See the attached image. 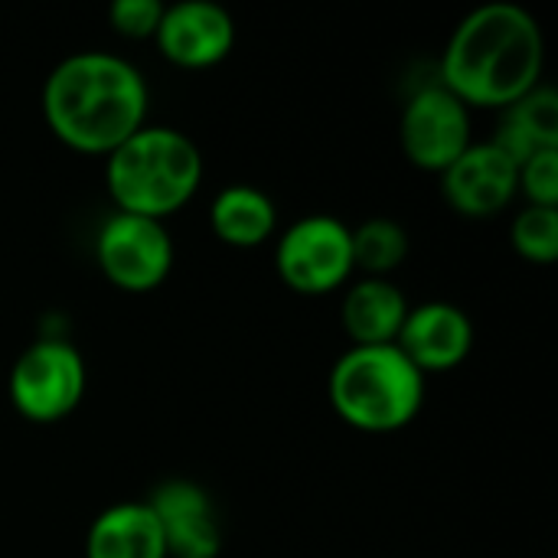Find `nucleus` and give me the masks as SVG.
<instances>
[{
    "label": "nucleus",
    "instance_id": "obj_17",
    "mask_svg": "<svg viewBox=\"0 0 558 558\" xmlns=\"http://www.w3.org/2000/svg\"><path fill=\"white\" fill-rule=\"evenodd\" d=\"M353 239V265L363 278H389L409 258V232L402 222L389 216H376L350 229Z\"/></svg>",
    "mask_w": 558,
    "mask_h": 558
},
{
    "label": "nucleus",
    "instance_id": "obj_3",
    "mask_svg": "<svg viewBox=\"0 0 558 558\" xmlns=\"http://www.w3.org/2000/svg\"><path fill=\"white\" fill-rule=\"evenodd\" d=\"M203 170V154L190 134L144 124L105 157V190L114 213L163 222L199 193Z\"/></svg>",
    "mask_w": 558,
    "mask_h": 558
},
{
    "label": "nucleus",
    "instance_id": "obj_16",
    "mask_svg": "<svg viewBox=\"0 0 558 558\" xmlns=\"http://www.w3.org/2000/svg\"><path fill=\"white\" fill-rule=\"evenodd\" d=\"M517 167L536 150L558 147V95L549 85H536L517 105H510L500 118L497 134L490 137Z\"/></svg>",
    "mask_w": 558,
    "mask_h": 558
},
{
    "label": "nucleus",
    "instance_id": "obj_8",
    "mask_svg": "<svg viewBox=\"0 0 558 558\" xmlns=\"http://www.w3.org/2000/svg\"><path fill=\"white\" fill-rule=\"evenodd\" d=\"M399 144L412 167L445 173L471 144V108H464L438 82L422 85L402 108Z\"/></svg>",
    "mask_w": 558,
    "mask_h": 558
},
{
    "label": "nucleus",
    "instance_id": "obj_14",
    "mask_svg": "<svg viewBox=\"0 0 558 558\" xmlns=\"http://www.w3.org/2000/svg\"><path fill=\"white\" fill-rule=\"evenodd\" d=\"M85 558H167L163 533L147 500L101 510L85 536Z\"/></svg>",
    "mask_w": 558,
    "mask_h": 558
},
{
    "label": "nucleus",
    "instance_id": "obj_9",
    "mask_svg": "<svg viewBox=\"0 0 558 558\" xmlns=\"http://www.w3.org/2000/svg\"><path fill=\"white\" fill-rule=\"evenodd\" d=\"M154 43L177 69H213L229 59L235 46V23L229 10L213 0H180L163 7Z\"/></svg>",
    "mask_w": 558,
    "mask_h": 558
},
{
    "label": "nucleus",
    "instance_id": "obj_1",
    "mask_svg": "<svg viewBox=\"0 0 558 558\" xmlns=\"http://www.w3.org/2000/svg\"><path fill=\"white\" fill-rule=\"evenodd\" d=\"M546 39L539 20L520 3H484L471 10L445 43L438 85L464 108L507 111L543 85Z\"/></svg>",
    "mask_w": 558,
    "mask_h": 558
},
{
    "label": "nucleus",
    "instance_id": "obj_11",
    "mask_svg": "<svg viewBox=\"0 0 558 558\" xmlns=\"http://www.w3.org/2000/svg\"><path fill=\"white\" fill-rule=\"evenodd\" d=\"M154 510L167 558H219L222 526L213 497L193 481H163L147 497Z\"/></svg>",
    "mask_w": 558,
    "mask_h": 558
},
{
    "label": "nucleus",
    "instance_id": "obj_10",
    "mask_svg": "<svg viewBox=\"0 0 558 558\" xmlns=\"http://www.w3.org/2000/svg\"><path fill=\"white\" fill-rule=\"evenodd\" d=\"M441 177L445 203L468 219L500 216L517 193V160L507 157L494 141H474Z\"/></svg>",
    "mask_w": 558,
    "mask_h": 558
},
{
    "label": "nucleus",
    "instance_id": "obj_15",
    "mask_svg": "<svg viewBox=\"0 0 558 558\" xmlns=\"http://www.w3.org/2000/svg\"><path fill=\"white\" fill-rule=\"evenodd\" d=\"M209 229L222 245L258 248L278 229V206L252 183H229L209 203Z\"/></svg>",
    "mask_w": 558,
    "mask_h": 558
},
{
    "label": "nucleus",
    "instance_id": "obj_20",
    "mask_svg": "<svg viewBox=\"0 0 558 558\" xmlns=\"http://www.w3.org/2000/svg\"><path fill=\"white\" fill-rule=\"evenodd\" d=\"M163 16L160 0H114L108 7V23L124 39H154Z\"/></svg>",
    "mask_w": 558,
    "mask_h": 558
},
{
    "label": "nucleus",
    "instance_id": "obj_5",
    "mask_svg": "<svg viewBox=\"0 0 558 558\" xmlns=\"http://www.w3.org/2000/svg\"><path fill=\"white\" fill-rule=\"evenodd\" d=\"M7 389L13 409L26 422L56 425L82 405L88 366L69 340L43 337L16 356Z\"/></svg>",
    "mask_w": 558,
    "mask_h": 558
},
{
    "label": "nucleus",
    "instance_id": "obj_6",
    "mask_svg": "<svg viewBox=\"0 0 558 558\" xmlns=\"http://www.w3.org/2000/svg\"><path fill=\"white\" fill-rule=\"evenodd\" d=\"M275 268L284 288L304 298H324L347 288L356 271L350 226L324 213L291 222L278 235Z\"/></svg>",
    "mask_w": 558,
    "mask_h": 558
},
{
    "label": "nucleus",
    "instance_id": "obj_13",
    "mask_svg": "<svg viewBox=\"0 0 558 558\" xmlns=\"http://www.w3.org/2000/svg\"><path fill=\"white\" fill-rule=\"evenodd\" d=\"M405 291L389 278H360L347 284L340 301V327L350 347H386L399 340L409 317Z\"/></svg>",
    "mask_w": 558,
    "mask_h": 558
},
{
    "label": "nucleus",
    "instance_id": "obj_19",
    "mask_svg": "<svg viewBox=\"0 0 558 558\" xmlns=\"http://www.w3.org/2000/svg\"><path fill=\"white\" fill-rule=\"evenodd\" d=\"M517 193L526 199V206L558 209V147L536 150L517 167Z\"/></svg>",
    "mask_w": 558,
    "mask_h": 558
},
{
    "label": "nucleus",
    "instance_id": "obj_7",
    "mask_svg": "<svg viewBox=\"0 0 558 558\" xmlns=\"http://www.w3.org/2000/svg\"><path fill=\"white\" fill-rule=\"evenodd\" d=\"M95 262L118 291L150 294L170 278L177 248L163 222L111 213L95 232Z\"/></svg>",
    "mask_w": 558,
    "mask_h": 558
},
{
    "label": "nucleus",
    "instance_id": "obj_2",
    "mask_svg": "<svg viewBox=\"0 0 558 558\" xmlns=\"http://www.w3.org/2000/svg\"><path fill=\"white\" fill-rule=\"evenodd\" d=\"M150 88L144 72L108 49H82L56 62L43 85V118L75 154L108 157L147 124Z\"/></svg>",
    "mask_w": 558,
    "mask_h": 558
},
{
    "label": "nucleus",
    "instance_id": "obj_12",
    "mask_svg": "<svg viewBox=\"0 0 558 558\" xmlns=\"http://www.w3.org/2000/svg\"><path fill=\"white\" fill-rule=\"evenodd\" d=\"M396 347L428 379L458 369L474 350V324L451 301H425L409 307Z\"/></svg>",
    "mask_w": 558,
    "mask_h": 558
},
{
    "label": "nucleus",
    "instance_id": "obj_18",
    "mask_svg": "<svg viewBox=\"0 0 558 558\" xmlns=\"http://www.w3.org/2000/svg\"><path fill=\"white\" fill-rule=\"evenodd\" d=\"M510 242L523 262L556 265L558 262V209L553 206H526L513 216Z\"/></svg>",
    "mask_w": 558,
    "mask_h": 558
},
{
    "label": "nucleus",
    "instance_id": "obj_4",
    "mask_svg": "<svg viewBox=\"0 0 558 558\" xmlns=\"http://www.w3.org/2000/svg\"><path fill=\"white\" fill-rule=\"evenodd\" d=\"M330 405L337 418L363 435L409 428L425 405V376L396 343L350 347L330 369Z\"/></svg>",
    "mask_w": 558,
    "mask_h": 558
}]
</instances>
